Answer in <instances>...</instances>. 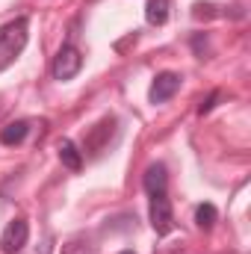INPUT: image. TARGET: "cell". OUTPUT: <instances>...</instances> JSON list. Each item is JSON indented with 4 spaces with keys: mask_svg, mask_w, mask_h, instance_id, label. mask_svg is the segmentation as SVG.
Here are the masks:
<instances>
[{
    "mask_svg": "<svg viewBox=\"0 0 251 254\" xmlns=\"http://www.w3.org/2000/svg\"><path fill=\"white\" fill-rule=\"evenodd\" d=\"M169 9H172V0H148L145 3V21L151 27H163L169 21Z\"/></svg>",
    "mask_w": 251,
    "mask_h": 254,
    "instance_id": "8",
    "label": "cell"
},
{
    "mask_svg": "<svg viewBox=\"0 0 251 254\" xmlns=\"http://www.w3.org/2000/svg\"><path fill=\"white\" fill-rule=\"evenodd\" d=\"M60 163H63L65 169H71V172H80L83 169V154L77 151V145L71 139H63L60 142Z\"/></svg>",
    "mask_w": 251,
    "mask_h": 254,
    "instance_id": "9",
    "label": "cell"
},
{
    "mask_svg": "<svg viewBox=\"0 0 251 254\" xmlns=\"http://www.w3.org/2000/svg\"><path fill=\"white\" fill-rule=\"evenodd\" d=\"M216 219H219V213H216L213 204H198V210H195V222H198L201 231H210V228L216 225Z\"/></svg>",
    "mask_w": 251,
    "mask_h": 254,
    "instance_id": "11",
    "label": "cell"
},
{
    "mask_svg": "<svg viewBox=\"0 0 251 254\" xmlns=\"http://www.w3.org/2000/svg\"><path fill=\"white\" fill-rule=\"evenodd\" d=\"M27 39H30V21L24 15L0 27V71H6L9 65L24 54Z\"/></svg>",
    "mask_w": 251,
    "mask_h": 254,
    "instance_id": "1",
    "label": "cell"
},
{
    "mask_svg": "<svg viewBox=\"0 0 251 254\" xmlns=\"http://www.w3.org/2000/svg\"><path fill=\"white\" fill-rule=\"evenodd\" d=\"M80 68H83V54H80V51L68 42V45H63V48H60V54L54 57L51 74H54V80L65 83V80H74V77L80 74Z\"/></svg>",
    "mask_w": 251,
    "mask_h": 254,
    "instance_id": "2",
    "label": "cell"
},
{
    "mask_svg": "<svg viewBox=\"0 0 251 254\" xmlns=\"http://www.w3.org/2000/svg\"><path fill=\"white\" fill-rule=\"evenodd\" d=\"M63 254H98V246H92L89 240H71L63 246Z\"/></svg>",
    "mask_w": 251,
    "mask_h": 254,
    "instance_id": "12",
    "label": "cell"
},
{
    "mask_svg": "<svg viewBox=\"0 0 251 254\" xmlns=\"http://www.w3.org/2000/svg\"><path fill=\"white\" fill-rule=\"evenodd\" d=\"M27 240H30V225H27V219H12V222L3 228V234H0V252L3 254L24 252Z\"/></svg>",
    "mask_w": 251,
    "mask_h": 254,
    "instance_id": "4",
    "label": "cell"
},
{
    "mask_svg": "<svg viewBox=\"0 0 251 254\" xmlns=\"http://www.w3.org/2000/svg\"><path fill=\"white\" fill-rule=\"evenodd\" d=\"M30 133V122H9L0 130V142L3 145H21Z\"/></svg>",
    "mask_w": 251,
    "mask_h": 254,
    "instance_id": "10",
    "label": "cell"
},
{
    "mask_svg": "<svg viewBox=\"0 0 251 254\" xmlns=\"http://www.w3.org/2000/svg\"><path fill=\"white\" fill-rule=\"evenodd\" d=\"M113 133H116V119H104V122H98V125L89 130V136H86V151H92V154L104 151V145L110 142Z\"/></svg>",
    "mask_w": 251,
    "mask_h": 254,
    "instance_id": "6",
    "label": "cell"
},
{
    "mask_svg": "<svg viewBox=\"0 0 251 254\" xmlns=\"http://www.w3.org/2000/svg\"><path fill=\"white\" fill-rule=\"evenodd\" d=\"M142 187H145V192H148V195H154V192H166V187H169L166 166H163V163L148 166V172H145V178H142Z\"/></svg>",
    "mask_w": 251,
    "mask_h": 254,
    "instance_id": "7",
    "label": "cell"
},
{
    "mask_svg": "<svg viewBox=\"0 0 251 254\" xmlns=\"http://www.w3.org/2000/svg\"><path fill=\"white\" fill-rule=\"evenodd\" d=\"M178 89H181V74L163 71V74L154 77V83H151V89H148V101H151V104H166L169 98H175Z\"/></svg>",
    "mask_w": 251,
    "mask_h": 254,
    "instance_id": "5",
    "label": "cell"
},
{
    "mask_svg": "<svg viewBox=\"0 0 251 254\" xmlns=\"http://www.w3.org/2000/svg\"><path fill=\"white\" fill-rule=\"evenodd\" d=\"M119 254H136V252H130V249H125V252H119Z\"/></svg>",
    "mask_w": 251,
    "mask_h": 254,
    "instance_id": "16",
    "label": "cell"
},
{
    "mask_svg": "<svg viewBox=\"0 0 251 254\" xmlns=\"http://www.w3.org/2000/svg\"><path fill=\"white\" fill-rule=\"evenodd\" d=\"M192 48H195V54L204 60V51H207V36H201V33H195L192 36Z\"/></svg>",
    "mask_w": 251,
    "mask_h": 254,
    "instance_id": "13",
    "label": "cell"
},
{
    "mask_svg": "<svg viewBox=\"0 0 251 254\" xmlns=\"http://www.w3.org/2000/svg\"><path fill=\"white\" fill-rule=\"evenodd\" d=\"M151 228L166 237L172 228H175V213H172V201L166 192H154L151 195Z\"/></svg>",
    "mask_w": 251,
    "mask_h": 254,
    "instance_id": "3",
    "label": "cell"
},
{
    "mask_svg": "<svg viewBox=\"0 0 251 254\" xmlns=\"http://www.w3.org/2000/svg\"><path fill=\"white\" fill-rule=\"evenodd\" d=\"M33 254H51V237H45V243L39 249H33Z\"/></svg>",
    "mask_w": 251,
    "mask_h": 254,
    "instance_id": "15",
    "label": "cell"
},
{
    "mask_svg": "<svg viewBox=\"0 0 251 254\" xmlns=\"http://www.w3.org/2000/svg\"><path fill=\"white\" fill-rule=\"evenodd\" d=\"M216 101H219V92H213V95H210L207 101H201V107H198V113H201V116H204V113H210V110L216 107Z\"/></svg>",
    "mask_w": 251,
    "mask_h": 254,
    "instance_id": "14",
    "label": "cell"
}]
</instances>
